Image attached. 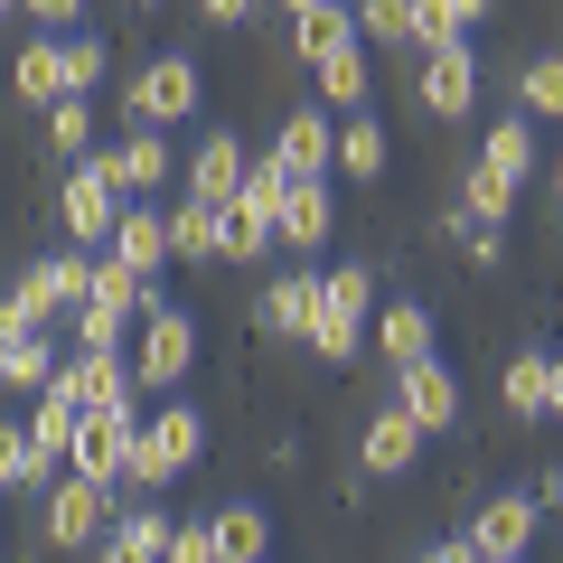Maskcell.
<instances>
[{
	"mask_svg": "<svg viewBox=\"0 0 563 563\" xmlns=\"http://www.w3.org/2000/svg\"><path fill=\"white\" fill-rule=\"evenodd\" d=\"M198 461H207V404H188V395H161L151 413H141V432H132V461H122V488H113V498L169 488V479H188Z\"/></svg>",
	"mask_w": 563,
	"mask_h": 563,
	"instance_id": "1",
	"label": "cell"
},
{
	"mask_svg": "<svg viewBox=\"0 0 563 563\" xmlns=\"http://www.w3.org/2000/svg\"><path fill=\"white\" fill-rule=\"evenodd\" d=\"M207 103V66L188 57V47H161V57H141L132 76H122V122L132 132H169V122H188Z\"/></svg>",
	"mask_w": 563,
	"mask_h": 563,
	"instance_id": "2",
	"label": "cell"
},
{
	"mask_svg": "<svg viewBox=\"0 0 563 563\" xmlns=\"http://www.w3.org/2000/svg\"><path fill=\"white\" fill-rule=\"evenodd\" d=\"M366 320H376V273H366V263H329V273H320V310H310L301 347H310V357H329V366H347V357L366 347Z\"/></svg>",
	"mask_w": 563,
	"mask_h": 563,
	"instance_id": "3",
	"label": "cell"
},
{
	"mask_svg": "<svg viewBox=\"0 0 563 563\" xmlns=\"http://www.w3.org/2000/svg\"><path fill=\"white\" fill-rule=\"evenodd\" d=\"M132 385H141V404L151 395H179L188 376H198V320H188L179 301H161V310H141L132 320Z\"/></svg>",
	"mask_w": 563,
	"mask_h": 563,
	"instance_id": "4",
	"label": "cell"
},
{
	"mask_svg": "<svg viewBox=\"0 0 563 563\" xmlns=\"http://www.w3.org/2000/svg\"><path fill=\"white\" fill-rule=\"evenodd\" d=\"M38 536L57 544V554H95L103 544V526H113V488L103 479H85V470H57V479L38 488Z\"/></svg>",
	"mask_w": 563,
	"mask_h": 563,
	"instance_id": "5",
	"label": "cell"
},
{
	"mask_svg": "<svg viewBox=\"0 0 563 563\" xmlns=\"http://www.w3.org/2000/svg\"><path fill=\"white\" fill-rule=\"evenodd\" d=\"M57 225H66V244H76V254H103V244H113L122 188H113V169H103V151H85V161L57 179Z\"/></svg>",
	"mask_w": 563,
	"mask_h": 563,
	"instance_id": "6",
	"label": "cell"
},
{
	"mask_svg": "<svg viewBox=\"0 0 563 563\" xmlns=\"http://www.w3.org/2000/svg\"><path fill=\"white\" fill-rule=\"evenodd\" d=\"M85 273H95V254H76V244H57V254H29L20 282H10V301H20L38 329H66V320H76V301H85Z\"/></svg>",
	"mask_w": 563,
	"mask_h": 563,
	"instance_id": "7",
	"label": "cell"
},
{
	"mask_svg": "<svg viewBox=\"0 0 563 563\" xmlns=\"http://www.w3.org/2000/svg\"><path fill=\"white\" fill-rule=\"evenodd\" d=\"M479 47H470V38H451V47H422V66H413V103H422V113H432V122H470V113H479Z\"/></svg>",
	"mask_w": 563,
	"mask_h": 563,
	"instance_id": "8",
	"label": "cell"
},
{
	"mask_svg": "<svg viewBox=\"0 0 563 563\" xmlns=\"http://www.w3.org/2000/svg\"><path fill=\"white\" fill-rule=\"evenodd\" d=\"M47 395H66L76 413H103V404H141V385H132V357L122 347H66Z\"/></svg>",
	"mask_w": 563,
	"mask_h": 563,
	"instance_id": "9",
	"label": "cell"
},
{
	"mask_svg": "<svg viewBox=\"0 0 563 563\" xmlns=\"http://www.w3.org/2000/svg\"><path fill=\"white\" fill-rule=\"evenodd\" d=\"M263 161L282 169V179H329V161H339V113L329 103H291V113L273 122V151Z\"/></svg>",
	"mask_w": 563,
	"mask_h": 563,
	"instance_id": "10",
	"label": "cell"
},
{
	"mask_svg": "<svg viewBox=\"0 0 563 563\" xmlns=\"http://www.w3.org/2000/svg\"><path fill=\"white\" fill-rule=\"evenodd\" d=\"M244 169H254V151H244L235 122H225V132H198V141H188V161H179V198L225 207V198L244 188Z\"/></svg>",
	"mask_w": 563,
	"mask_h": 563,
	"instance_id": "11",
	"label": "cell"
},
{
	"mask_svg": "<svg viewBox=\"0 0 563 563\" xmlns=\"http://www.w3.org/2000/svg\"><path fill=\"white\" fill-rule=\"evenodd\" d=\"M132 432H141V404H103V413H76V461L85 479L122 488V461H132Z\"/></svg>",
	"mask_w": 563,
	"mask_h": 563,
	"instance_id": "12",
	"label": "cell"
},
{
	"mask_svg": "<svg viewBox=\"0 0 563 563\" xmlns=\"http://www.w3.org/2000/svg\"><path fill=\"white\" fill-rule=\"evenodd\" d=\"M422 442H432V432H422L404 404H376V413H366V432H357V470H366V479H413Z\"/></svg>",
	"mask_w": 563,
	"mask_h": 563,
	"instance_id": "13",
	"label": "cell"
},
{
	"mask_svg": "<svg viewBox=\"0 0 563 563\" xmlns=\"http://www.w3.org/2000/svg\"><path fill=\"white\" fill-rule=\"evenodd\" d=\"M536 536H544V507L526 498V488H488L479 498V517H470V544H479V554H536Z\"/></svg>",
	"mask_w": 563,
	"mask_h": 563,
	"instance_id": "14",
	"label": "cell"
},
{
	"mask_svg": "<svg viewBox=\"0 0 563 563\" xmlns=\"http://www.w3.org/2000/svg\"><path fill=\"white\" fill-rule=\"evenodd\" d=\"M329 235H339V198H329V179H291L282 188V217H273V244H291V254H329Z\"/></svg>",
	"mask_w": 563,
	"mask_h": 563,
	"instance_id": "15",
	"label": "cell"
},
{
	"mask_svg": "<svg viewBox=\"0 0 563 563\" xmlns=\"http://www.w3.org/2000/svg\"><path fill=\"white\" fill-rule=\"evenodd\" d=\"M103 169H113L122 207H132V198H151V188L179 179V151H169V132H122L113 151H103Z\"/></svg>",
	"mask_w": 563,
	"mask_h": 563,
	"instance_id": "16",
	"label": "cell"
},
{
	"mask_svg": "<svg viewBox=\"0 0 563 563\" xmlns=\"http://www.w3.org/2000/svg\"><path fill=\"white\" fill-rule=\"evenodd\" d=\"M395 404L422 422V432H461V376H451L442 357H422V366H395Z\"/></svg>",
	"mask_w": 563,
	"mask_h": 563,
	"instance_id": "17",
	"label": "cell"
},
{
	"mask_svg": "<svg viewBox=\"0 0 563 563\" xmlns=\"http://www.w3.org/2000/svg\"><path fill=\"white\" fill-rule=\"evenodd\" d=\"M103 254H113L122 273L161 282V273H169V217H161L151 198H132V207H122V225H113V244H103Z\"/></svg>",
	"mask_w": 563,
	"mask_h": 563,
	"instance_id": "18",
	"label": "cell"
},
{
	"mask_svg": "<svg viewBox=\"0 0 563 563\" xmlns=\"http://www.w3.org/2000/svg\"><path fill=\"white\" fill-rule=\"evenodd\" d=\"M310 310H320V273H310V263H291V273H273V282H263L254 329H263V339H301V329H310Z\"/></svg>",
	"mask_w": 563,
	"mask_h": 563,
	"instance_id": "19",
	"label": "cell"
},
{
	"mask_svg": "<svg viewBox=\"0 0 563 563\" xmlns=\"http://www.w3.org/2000/svg\"><path fill=\"white\" fill-rule=\"evenodd\" d=\"M169 263H225V207L207 198H169Z\"/></svg>",
	"mask_w": 563,
	"mask_h": 563,
	"instance_id": "20",
	"label": "cell"
},
{
	"mask_svg": "<svg viewBox=\"0 0 563 563\" xmlns=\"http://www.w3.org/2000/svg\"><path fill=\"white\" fill-rule=\"evenodd\" d=\"M385 169H395V132L376 113H339V161H329V179H385Z\"/></svg>",
	"mask_w": 563,
	"mask_h": 563,
	"instance_id": "21",
	"label": "cell"
},
{
	"mask_svg": "<svg viewBox=\"0 0 563 563\" xmlns=\"http://www.w3.org/2000/svg\"><path fill=\"white\" fill-rule=\"evenodd\" d=\"M366 339H376L385 366H422V357H432V310H422V301H385L376 320H366Z\"/></svg>",
	"mask_w": 563,
	"mask_h": 563,
	"instance_id": "22",
	"label": "cell"
},
{
	"mask_svg": "<svg viewBox=\"0 0 563 563\" xmlns=\"http://www.w3.org/2000/svg\"><path fill=\"white\" fill-rule=\"evenodd\" d=\"M507 95H517V113H526V122H563V47H536V57H517Z\"/></svg>",
	"mask_w": 563,
	"mask_h": 563,
	"instance_id": "23",
	"label": "cell"
},
{
	"mask_svg": "<svg viewBox=\"0 0 563 563\" xmlns=\"http://www.w3.org/2000/svg\"><path fill=\"white\" fill-rule=\"evenodd\" d=\"M536 161H544V151H536V122H526V113H498V122H488L479 169H498L507 188H526V179H536Z\"/></svg>",
	"mask_w": 563,
	"mask_h": 563,
	"instance_id": "24",
	"label": "cell"
},
{
	"mask_svg": "<svg viewBox=\"0 0 563 563\" xmlns=\"http://www.w3.org/2000/svg\"><path fill=\"white\" fill-rule=\"evenodd\" d=\"M207 536H217V563H263V554H273V517H263L254 498L217 507V517H207Z\"/></svg>",
	"mask_w": 563,
	"mask_h": 563,
	"instance_id": "25",
	"label": "cell"
},
{
	"mask_svg": "<svg viewBox=\"0 0 563 563\" xmlns=\"http://www.w3.org/2000/svg\"><path fill=\"white\" fill-rule=\"evenodd\" d=\"M10 95L38 103V113H47V103H66V47L57 38H29L20 57H10Z\"/></svg>",
	"mask_w": 563,
	"mask_h": 563,
	"instance_id": "26",
	"label": "cell"
},
{
	"mask_svg": "<svg viewBox=\"0 0 563 563\" xmlns=\"http://www.w3.org/2000/svg\"><path fill=\"white\" fill-rule=\"evenodd\" d=\"M20 432H29V451H38L47 470H66V461H76V404H66V395H29Z\"/></svg>",
	"mask_w": 563,
	"mask_h": 563,
	"instance_id": "27",
	"label": "cell"
},
{
	"mask_svg": "<svg viewBox=\"0 0 563 563\" xmlns=\"http://www.w3.org/2000/svg\"><path fill=\"white\" fill-rule=\"evenodd\" d=\"M347 20H357L366 57H404L413 47V0H347Z\"/></svg>",
	"mask_w": 563,
	"mask_h": 563,
	"instance_id": "28",
	"label": "cell"
},
{
	"mask_svg": "<svg viewBox=\"0 0 563 563\" xmlns=\"http://www.w3.org/2000/svg\"><path fill=\"white\" fill-rule=\"evenodd\" d=\"M339 47H357V20H347V0H320V10H301V20H291V57H301V66L339 57Z\"/></svg>",
	"mask_w": 563,
	"mask_h": 563,
	"instance_id": "29",
	"label": "cell"
},
{
	"mask_svg": "<svg viewBox=\"0 0 563 563\" xmlns=\"http://www.w3.org/2000/svg\"><path fill=\"white\" fill-rule=\"evenodd\" d=\"M310 76H320V103H329V113H366V85H376V57H366V47H339V57H320Z\"/></svg>",
	"mask_w": 563,
	"mask_h": 563,
	"instance_id": "30",
	"label": "cell"
},
{
	"mask_svg": "<svg viewBox=\"0 0 563 563\" xmlns=\"http://www.w3.org/2000/svg\"><path fill=\"white\" fill-rule=\"evenodd\" d=\"M451 217H461V225H498V235H507V217H517V188H507L498 169L470 161V169H461V198H451Z\"/></svg>",
	"mask_w": 563,
	"mask_h": 563,
	"instance_id": "31",
	"label": "cell"
},
{
	"mask_svg": "<svg viewBox=\"0 0 563 563\" xmlns=\"http://www.w3.org/2000/svg\"><path fill=\"white\" fill-rule=\"evenodd\" d=\"M95 95H66V103H47V151H57V161H85V151H103L95 141Z\"/></svg>",
	"mask_w": 563,
	"mask_h": 563,
	"instance_id": "32",
	"label": "cell"
},
{
	"mask_svg": "<svg viewBox=\"0 0 563 563\" xmlns=\"http://www.w3.org/2000/svg\"><path fill=\"white\" fill-rule=\"evenodd\" d=\"M47 479H57V470H47L38 451H29L20 413H0V498H10V488H47Z\"/></svg>",
	"mask_w": 563,
	"mask_h": 563,
	"instance_id": "33",
	"label": "cell"
},
{
	"mask_svg": "<svg viewBox=\"0 0 563 563\" xmlns=\"http://www.w3.org/2000/svg\"><path fill=\"white\" fill-rule=\"evenodd\" d=\"M498 395H507V413H517V422H544V347H526V357L498 366Z\"/></svg>",
	"mask_w": 563,
	"mask_h": 563,
	"instance_id": "34",
	"label": "cell"
},
{
	"mask_svg": "<svg viewBox=\"0 0 563 563\" xmlns=\"http://www.w3.org/2000/svg\"><path fill=\"white\" fill-rule=\"evenodd\" d=\"M66 95H95L103 76H113V38H95V29H66Z\"/></svg>",
	"mask_w": 563,
	"mask_h": 563,
	"instance_id": "35",
	"label": "cell"
},
{
	"mask_svg": "<svg viewBox=\"0 0 563 563\" xmlns=\"http://www.w3.org/2000/svg\"><path fill=\"white\" fill-rule=\"evenodd\" d=\"M76 347H132V320H122V310H103V301H76Z\"/></svg>",
	"mask_w": 563,
	"mask_h": 563,
	"instance_id": "36",
	"label": "cell"
},
{
	"mask_svg": "<svg viewBox=\"0 0 563 563\" xmlns=\"http://www.w3.org/2000/svg\"><path fill=\"white\" fill-rule=\"evenodd\" d=\"M161 563H217V536H207V517H179V526H169Z\"/></svg>",
	"mask_w": 563,
	"mask_h": 563,
	"instance_id": "37",
	"label": "cell"
},
{
	"mask_svg": "<svg viewBox=\"0 0 563 563\" xmlns=\"http://www.w3.org/2000/svg\"><path fill=\"white\" fill-rule=\"evenodd\" d=\"M442 235L461 244L470 263H507V235H498V225H461V217H442Z\"/></svg>",
	"mask_w": 563,
	"mask_h": 563,
	"instance_id": "38",
	"label": "cell"
},
{
	"mask_svg": "<svg viewBox=\"0 0 563 563\" xmlns=\"http://www.w3.org/2000/svg\"><path fill=\"white\" fill-rule=\"evenodd\" d=\"M20 10L47 29V38H66V29H85V10H95V0H20Z\"/></svg>",
	"mask_w": 563,
	"mask_h": 563,
	"instance_id": "39",
	"label": "cell"
},
{
	"mask_svg": "<svg viewBox=\"0 0 563 563\" xmlns=\"http://www.w3.org/2000/svg\"><path fill=\"white\" fill-rule=\"evenodd\" d=\"M85 563H161V554H151V544H132V536H122V526H103V544H95V554H85Z\"/></svg>",
	"mask_w": 563,
	"mask_h": 563,
	"instance_id": "40",
	"label": "cell"
},
{
	"mask_svg": "<svg viewBox=\"0 0 563 563\" xmlns=\"http://www.w3.org/2000/svg\"><path fill=\"white\" fill-rule=\"evenodd\" d=\"M526 498H536L544 517H554V507H563V461H536V479H526Z\"/></svg>",
	"mask_w": 563,
	"mask_h": 563,
	"instance_id": "41",
	"label": "cell"
},
{
	"mask_svg": "<svg viewBox=\"0 0 563 563\" xmlns=\"http://www.w3.org/2000/svg\"><path fill=\"white\" fill-rule=\"evenodd\" d=\"M198 10H207L217 29H244V20H263V0H198Z\"/></svg>",
	"mask_w": 563,
	"mask_h": 563,
	"instance_id": "42",
	"label": "cell"
},
{
	"mask_svg": "<svg viewBox=\"0 0 563 563\" xmlns=\"http://www.w3.org/2000/svg\"><path fill=\"white\" fill-rule=\"evenodd\" d=\"M413 563H479V544H470V536H442V544H422Z\"/></svg>",
	"mask_w": 563,
	"mask_h": 563,
	"instance_id": "43",
	"label": "cell"
},
{
	"mask_svg": "<svg viewBox=\"0 0 563 563\" xmlns=\"http://www.w3.org/2000/svg\"><path fill=\"white\" fill-rule=\"evenodd\" d=\"M488 10H498V0H442V20H451V38H461V29H479Z\"/></svg>",
	"mask_w": 563,
	"mask_h": 563,
	"instance_id": "44",
	"label": "cell"
},
{
	"mask_svg": "<svg viewBox=\"0 0 563 563\" xmlns=\"http://www.w3.org/2000/svg\"><path fill=\"white\" fill-rule=\"evenodd\" d=\"M544 422H563V357H544Z\"/></svg>",
	"mask_w": 563,
	"mask_h": 563,
	"instance_id": "45",
	"label": "cell"
},
{
	"mask_svg": "<svg viewBox=\"0 0 563 563\" xmlns=\"http://www.w3.org/2000/svg\"><path fill=\"white\" fill-rule=\"evenodd\" d=\"M282 10H291V20H301V10H320V0H282Z\"/></svg>",
	"mask_w": 563,
	"mask_h": 563,
	"instance_id": "46",
	"label": "cell"
},
{
	"mask_svg": "<svg viewBox=\"0 0 563 563\" xmlns=\"http://www.w3.org/2000/svg\"><path fill=\"white\" fill-rule=\"evenodd\" d=\"M554 188H563V151H554Z\"/></svg>",
	"mask_w": 563,
	"mask_h": 563,
	"instance_id": "47",
	"label": "cell"
},
{
	"mask_svg": "<svg viewBox=\"0 0 563 563\" xmlns=\"http://www.w3.org/2000/svg\"><path fill=\"white\" fill-rule=\"evenodd\" d=\"M479 563H517V554H479Z\"/></svg>",
	"mask_w": 563,
	"mask_h": 563,
	"instance_id": "48",
	"label": "cell"
},
{
	"mask_svg": "<svg viewBox=\"0 0 563 563\" xmlns=\"http://www.w3.org/2000/svg\"><path fill=\"white\" fill-rule=\"evenodd\" d=\"M10 10H20V0H0V20H10Z\"/></svg>",
	"mask_w": 563,
	"mask_h": 563,
	"instance_id": "49",
	"label": "cell"
},
{
	"mask_svg": "<svg viewBox=\"0 0 563 563\" xmlns=\"http://www.w3.org/2000/svg\"><path fill=\"white\" fill-rule=\"evenodd\" d=\"M132 10H161V0H132Z\"/></svg>",
	"mask_w": 563,
	"mask_h": 563,
	"instance_id": "50",
	"label": "cell"
},
{
	"mask_svg": "<svg viewBox=\"0 0 563 563\" xmlns=\"http://www.w3.org/2000/svg\"><path fill=\"white\" fill-rule=\"evenodd\" d=\"M554 517H563V507H554Z\"/></svg>",
	"mask_w": 563,
	"mask_h": 563,
	"instance_id": "51",
	"label": "cell"
}]
</instances>
